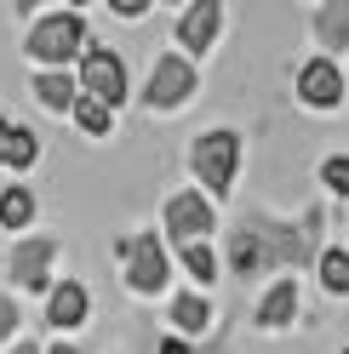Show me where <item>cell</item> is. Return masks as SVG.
<instances>
[{
  "mask_svg": "<svg viewBox=\"0 0 349 354\" xmlns=\"http://www.w3.org/2000/svg\"><path fill=\"white\" fill-rule=\"evenodd\" d=\"M195 92H201V75H195L189 57L161 52L155 63H149V80H143V109L149 115H172V109H184Z\"/></svg>",
  "mask_w": 349,
  "mask_h": 354,
  "instance_id": "cell-5",
  "label": "cell"
},
{
  "mask_svg": "<svg viewBox=\"0 0 349 354\" xmlns=\"http://www.w3.org/2000/svg\"><path fill=\"white\" fill-rule=\"evenodd\" d=\"M298 103L315 109V115H326V109L343 103V69H338L332 57H310L298 69Z\"/></svg>",
  "mask_w": 349,
  "mask_h": 354,
  "instance_id": "cell-10",
  "label": "cell"
},
{
  "mask_svg": "<svg viewBox=\"0 0 349 354\" xmlns=\"http://www.w3.org/2000/svg\"><path fill=\"white\" fill-rule=\"evenodd\" d=\"M40 354H80L75 343H52V348H40Z\"/></svg>",
  "mask_w": 349,
  "mask_h": 354,
  "instance_id": "cell-27",
  "label": "cell"
},
{
  "mask_svg": "<svg viewBox=\"0 0 349 354\" xmlns=\"http://www.w3.org/2000/svg\"><path fill=\"white\" fill-rule=\"evenodd\" d=\"M69 120H75V126L86 131V138H109V131H115V109H103L98 97H75Z\"/></svg>",
  "mask_w": 349,
  "mask_h": 354,
  "instance_id": "cell-20",
  "label": "cell"
},
{
  "mask_svg": "<svg viewBox=\"0 0 349 354\" xmlns=\"http://www.w3.org/2000/svg\"><path fill=\"white\" fill-rule=\"evenodd\" d=\"M115 257L126 269V292H132V297H161L172 286V252H166V240L155 229L115 240Z\"/></svg>",
  "mask_w": 349,
  "mask_h": 354,
  "instance_id": "cell-4",
  "label": "cell"
},
{
  "mask_svg": "<svg viewBox=\"0 0 349 354\" xmlns=\"http://www.w3.org/2000/svg\"><path fill=\"white\" fill-rule=\"evenodd\" d=\"M217 29H224V0H189L172 24V40H178V57H206L217 46Z\"/></svg>",
  "mask_w": 349,
  "mask_h": 354,
  "instance_id": "cell-9",
  "label": "cell"
},
{
  "mask_svg": "<svg viewBox=\"0 0 349 354\" xmlns=\"http://www.w3.org/2000/svg\"><path fill=\"white\" fill-rule=\"evenodd\" d=\"M35 160H40V138H35L29 126H12V131H6V154H0V166H12V171H29Z\"/></svg>",
  "mask_w": 349,
  "mask_h": 354,
  "instance_id": "cell-21",
  "label": "cell"
},
{
  "mask_svg": "<svg viewBox=\"0 0 349 354\" xmlns=\"http://www.w3.org/2000/svg\"><path fill=\"white\" fill-rule=\"evenodd\" d=\"M241 223L258 234L269 269H310V263L321 257V223H326L321 206H310L298 223H292V217H269V212H247Z\"/></svg>",
  "mask_w": 349,
  "mask_h": 354,
  "instance_id": "cell-1",
  "label": "cell"
},
{
  "mask_svg": "<svg viewBox=\"0 0 349 354\" xmlns=\"http://www.w3.org/2000/svg\"><path fill=\"white\" fill-rule=\"evenodd\" d=\"M310 29H315V46H326L321 57H332L349 46V0H321L315 17H310Z\"/></svg>",
  "mask_w": 349,
  "mask_h": 354,
  "instance_id": "cell-14",
  "label": "cell"
},
{
  "mask_svg": "<svg viewBox=\"0 0 349 354\" xmlns=\"http://www.w3.org/2000/svg\"><path fill=\"white\" fill-rule=\"evenodd\" d=\"M52 269H57V240L52 234H17L12 240L6 274H12L17 292H52Z\"/></svg>",
  "mask_w": 349,
  "mask_h": 354,
  "instance_id": "cell-8",
  "label": "cell"
},
{
  "mask_svg": "<svg viewBox=\"0 0 349 354\" xmlns=\"http://www.w3.org/2000/svg\"><path fill=\"white\" fill-rule=\"evenodd\" d=\"M166 320H172V331L189 343V337H206L212 331V297H201V292H178L172 297V308H166Z\"/></svg>",
  "mask_w": 349,
  "mask_h": 354,
  "instance_id": "cell-15",
  "label": "cell"
},
{
  "mask_svg": "<svg viewBox=\"0 0 349 354\" xmlns=\"http://www.w3.org/2000/svg\"><path fill=\"white\" fill-rule=\"evenodd\" d=\"M6 131H12V120H6V115H0V154H6Z\"/></svg>",
  "mask_w": 349,
  "mask_h": 354,
  "instance_id": "cell-28",
  "label": "cell"
},
{
  "mask_svg": "<svg viewBox=\"0 0 349 354\" xmlns=\"http://www.w3.org/2000/svg\"><path fill=\"white\" fill-rule=\"evenodd\" d=\"M29 223H35V194L24 183L0 189V229H12V240H17V229H29Z\"/></svg>",
  "mask_w": 349,
  "mask_h": 354,
  "instance_id": "cell-19",
  "label": "cell"
},
{
  "mask_svg": "<svg viewBox=\"0 0 349 354\" xmlns=\"http://www.w3.org/2000/svg\"><path fill=\"white\" fill-rule=\"evenodd\" d=\"M80 97H98L103 109H120L132 97V80H126V57L109 52V46H86L80 52V69H75Z\"/></svg>",
  "mask_w": 349,
  "mask_h": 354,
  "instance_id": "cell-6",
  "label": "cell"
},
{
  "mask_svg": "<svg viewBox=\"0 0 349 354\" xmlns=\"http://www.w3.org/2000/svg\"><path fill=\"white\" fill-rule=\"evenodd\" d=\"M189 171L195 183H201V194L217 206L235 194V171H241V131L235 126H212V131H195L189 143Z\"/></svg>",
  "mask_w": 349,
  "mask_h": 354,
  "instance_id": "cell-3",
  "label": "cell"
},
{
  "mask_svg": "<svg viewBox=\"0 0 349 354\" xmlns=\"http://www.w3.org/2000/svg\"><path fill=\"white\" fill-rule=\"evenodd\" d=\"M212 229H217V206L206 201L201 189H178L161 206V240H172V246H184V240H206Z\"/></svg>",
  "mask_w": 349,
  "mask_h": 354,
  "instance_id": "cell-7",
  "label": "cell"
},
{
  "mask_svg": "<svg viewBox=\"0 0 349 354\" xmlns=\"http://www.w3.org/2000/svg\"><path fill=\"white\" fill-rule=\"evenodd\" d=\"M315 177H321V189H326V194H338V201H349V154H326Z\"/></svg>",
  "mask_w": 349,
  "mask_h": 354,
  "instance_id": "cell-22",
  "label": "cell"
},
{
  "mask_svg": "<svg viewBox=\"0 0 349 354\" xmlns=\"http://www.w3.org/2000/svg\"><path fill=\"white\" fill-rule=\"evenodd\" d=\"M6 354H40V343L35 337H17V343H6Z\"/></svg>",
  "mask_w": 349,
  "mask_h": 354,
  "instance_id": "cell-26",
  "label": "cell"
},
{
  "mask_svg": "<svg viewBox=\"0 0 349 354\" xmlns=\"http://www.w3.org/2000/svg\"><path fill=\"white\" fill-rule=\"evenodd\" d=\"M86 46H92L86 40V17L75 6H52V12L29 17V29H24V57L40 63V69H69Z\"/></svg>",
  "mask_w": 349,
  "mask_h": 354,
  "instance_id": "cell-2",
  "label": "cell"
},
{
  "mask_svg": "<svg viewBox=\"0 0 349 354\" xmlns=\"http://www.w3.org/2000/svg\"><path fill=\"white\" fill-rule=\"evenodd\" d=\"M315 274H321V292L326 297H349V252L343 246H321Z\"/></svg>",
  "mask_w": 349,
  "mask_h": 354,
  "instance_id": "cell-18",
  "label": "cell"
},
{
  "mask_svg": "<svg viewBox=\"0 0 349 354\" xmlns=\"http://www.w3.org/2000/svg\"><path fill=\"white\" fill-rule=\"evenodd\" d=\"M343 109H349V75H343Z\"/></svg>",
  "mask_w": 349,
  "mask_h": 354,
  "instance_id": "cell-29",
  "label": "cell"
},
{
  "mask_svg": "<svg viewBox=\"0 0 349 354\" xmlns=\"http://www.w3.org/2000/svg\"><path fill=\"white\" fill-rule=\"evenodd\" d=\"M178 263H184V274L195 280V292H212V280H217V252L206 246V240H184L178 246Z\"/></svg>",
  "mask_w": 349,
  "mask_h": 354,
  "instance_id": "cell-17",
  "label": "cell"
},
{
  "mask_svg": "<svg viewBox=\"0 0 349 354\" xmlns=\"http://www.w3.org/2000/svg\"><path fill=\"white\" fill-rule=\"evenodd\" d=\"M86 308H92V297H86L80 280H52V292H46V326L52 331H80Z\"/></svg>",
  "mask_w": 349,
  "mask_h": 354,
  "instance_id": "cell-12",
  "label": "cell"
},
{
  "mask_svg": "<svg viewBox=\"0 0 349 354\" xmlns=\"http://www.w3.org/2000/svg\"><path fill=\"white\" fill-rule=\"evenodd\" d=\"M298 303H303V292H298V280L292 274H280L264 297H258V308H252V326L258 331H287L292 320H298Z\"/></svg>",
  "mask_w": 349,
  "mask_h": 354,
  "instance_id": "cell-11",
  "label": "cell"
},
{
  "mask_svg": "<svg viewBox=\"0 0 349 354\" xmlns=\"http://www.w3.org/2000/svg\"><path fill=\"white\" fill-rule=\"evenodd\" d=\"M109 12H115V17H126V24L149 17V6H143V0H109Z\"/></svg>",
  "mask_w": 349,
  "mask_h": 354,
  "instance_id": "cell-24",
  "label": "cell"
},
{
  "mask_svg": "<svg viewBox=\"0 0 349 354\" xmlns=\"http://www.w3.org/2000/svg\"><path fill=\"white\" fill-rule=\"evenodd\" d=\"M343 252H349V246H343Z\"/></svg>",
  "mask_w": 349,
  "mask_h": 354,
  "instance_id": "cell-30",
  "label": "cell"
},
{
  "mask_svg": "<svg viewBox=\"0 0 349 354\" xmlns=\"http://www.w3.org/2000/svg\"><path fill=\"white\" fill-rule=\"evenodd\" d=\"M29 92H35V103L46 109V115H69L75 97H80V86H75V75H69V69H35Z\"/></svg>",
  "mask_w": 349,
  "mask_h": 354,
  "instance_id": "cell-13",
  "label": "cell"
},
{
  "mask_svg": "<svg viewBox=\"0 0 349 354\" xmlns=\"http://www.w3.org/2000/svg\"><path fill=\"white\" fill-rule=\"evenodd\" d=\"M343 354H349V348H343Z\"/></svg>",
  "mask_w": 349,
  "mask_h": 354,
  "instance_id": "cell-31",
  "label": "cell"
},
{
  "mask_svg": "<svg viewBox=\"0 0 349 354\" xmlns=\"http://www.w3.org/2000/svg\"><path fill=\"white\" fill-rule=\"evenodd\" d=\"M17 326H24V308L12 292H0V343H17Z\"/></svg>",
  "mask_w": 349,
  "mask_h": 354,
  "instance_id": "cell-23",
  "label": "cell"
},
{
  "mask_svg": "<svg viewBox=\"0 0 349 354\" xmlns=\"http://www.w3.org/2000/svg\"><path fill=\"white\" fill-rule=\"evenodd\" d=\"M155 354H195V348H189L184 337H161V348H155Z\"/></svg>",
  "mask_w": 349,
  "mask_h": 354,
  "instance_id": "cell-25",
  "label": "cell"
},
{
  "mask_svg": "<svg viewBox=\"0 0 349 354\" xmlns=\"http://www.w3.org/2000/svg\"><path fill=\"white\" fill-rule=\"evenodd\" d=\"M224 257H229V274H241V280H258V274H269V263H264V246H258V234L241 223V229H229V246H224Z\"/></svg>",
  "mask_w": 349,
  "mask_h": 354,
  "instance_id": "cell-16",
  "label": "cell"
}]
</instances>
